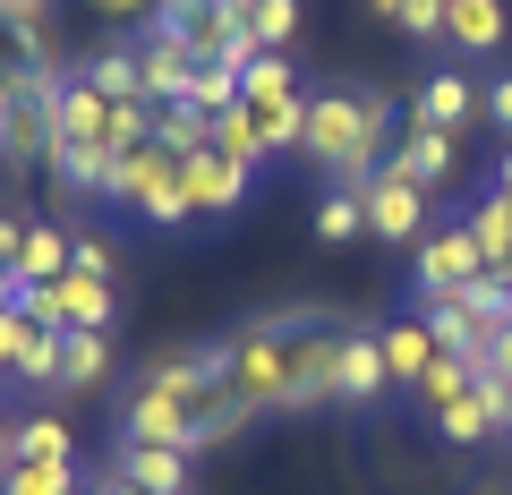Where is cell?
<instances>
[{"label":"cell","instance_id":"1","mask_svg":"<svg viewBox=\"0 0 512 495\" xmlns=\"http://www.w3.org/2000/svg\"><path fill=\"white\" fill-rule=\"evenodd\" d=\"M325 316L308 308H282V316H248V325L222 333V376H231L239 410L265 419V410H308L316 385H308V342Z\"/></svg>","mask_w":512,"mask_h":495},{"label":"cell","instance_id":"2","mask_svg":"<svg viewBox=\"0 0 512 495\" xmlns=\"http://www.w3.org/2000/svg\"><path fill=\"white\" fill-rule=\"evenodd\" d=\"M393 137H402V120H393L384 94H350V86L308 94V163L333 188H367L393 154Z\"/></svg>","mask_w":512,"mask_h":495},{"label":"cell","instance_id":"3","mask_svg":"<svg viewBox=\"0 0 512 495\" xmlns=\"http://www.w3.org/2000/svg\"><path fill=\"white\" fill-rule=\"evenodd\" d=\"M111 205H128V214L154 222V231H180V222H197V205H188V188H180V154H163V146H128V154H111Z\"/></svg>","mask_w":512,"mask_h":495},{"label":"cell","instance_id":"4","mask_svg":"<svg viewBox=\"0 0 512 495\" xmlns=\"http://www.w3.org/2000/svg\"><path fill=\"white\" fill-rule=\"evenodd\" d=\"M26 316H43L52 333H120V291H111L103 274H60V282H26L18 291Z\"/></svg>","mask_w":512,"mask_h":495},{"label":"cell","instance_id":"5","mask_svg":"<svg viewBox=\"0 0 512 495\" xmlns=\"http://www.w3.org/2000/svg\"><path fill=\"white\" fill-rule=\"evenodd\" d=\"M487 274V257H478V239H470V222H436V231L410 248V282H419V299H461L470 282Z\"/></svg>","mask_w":512,"mask_h":495},{"label":"cell","instance_id":"6","mask_svg":"<svg viewBox=\"0 0 512 495\" xmlns=\"http://www.w3.org/2000/svg\"><path fill=\"white\" fill-rule=\"evenodd\" d=\"M248 180H256V171H248V163H231L222 146H197V154H180V188H188V205H197V222H222V214H239Z\"/></svg>","mask_w":512,"mask_h":495},{"label":"cell","instance_id":"7","mask_svg":"<svg viewBox=\"0 0 512 495\" xmlns=\"http://www.w3.org/2000/svg\"><path fill=\"white\" fill-rule=\"evenodd\" d=\"M359 197H367V231H376V239H393V248H419V239H427V188L419 180L376 171Z\"/></svg>","mask_w":512,"mask_h":495},{"label":"cell","instance_id":"8","mask_svg":"<svg viewBox=\"0 0 512 495\" xmlns=\"http://www.w3.org/2000/svg\"><path fill=\"white\" fill-rule=\"evenodd\" d=\"M384 171H402V180H419L427 197H436V188L461 171V137H453V129H427V120H402V137H393V154H384Z\"/></svg>","mask_w":512,"mask_h":495},{"label":"cell","instance_id":"9","mask_svg":"<svg viewBox=\"0 0 512 495\" xmlns=\"http://www.w3.org/2000/svg\"><path fill=\"white\" fill-rule=\"evenodd\" d=\"M111 120H120V103L94 94L86 77H69L60 103H52V146H103V154H120V146H111Z\"/></svg>","mask_w":512,"mask_h":495},{"label":"cell","instance_id":"10","mask_svg":"<svg viewBox=\"0 0 512 495\" xmlns=\"http://www.w3.org/2000/svg\"><path fill=\"white\" fill-rule=\"evenodd\" d=\"M188 461H197V453H180V444H120V436H111L103 470L128 478L137 495H188Z\"/></svg>","mask_w":512,"mask_h":495},{"label":"cell","instance_id":"11","mask_svg":"<svg viewBox=\"0 0 512 495\" xmlns=\"http://www.w3.org/2000/svg\"><path fill=\"white\" fill-rule=\"evenodd\" d=\"M384 385H393V367H384V333H359V325H350V333H342V359H333V402L367 410Z\"/></svg>","mask_w":512,"mask_h":495},{"label":"cell","instance_id":"12","mask_svg":"<svg viewBox=\"0 0 512 495\" xmlns=\"http://www.w3.org/2000/svg\"><path fill=\"white\" fill-rule=\"evenodd\" d=\"M478 111H487V86H478L470 69H436V77L419 86V103H410V120H427V129H453V137H461Z\"/></svg>","mask_w":512,"mask_h":495},{"label":"cell","instance_id":"13","mask_svg":"<svg viewBox=\"0 0 512 495\" xmlns=\"http://www.w3.org/2000/svg\"><path fill=\"white\" fill-rule=\"evenodd\" d=\"M137 69H146V103H180L188 77H197V52H188V35H171V26H146V35H137Z\"/></svg>","mask_w":512,"mask_h":495},{"label":"cell","instance_id":"14","mask_svg":"<svg viewBox=\"0 0 512 495\" xmlns=\"http://www.w3.org/2000/svg\"><path fill=\"white\" fill-rule=\"evenodd\" d=\"M111 385V333H60V367H52V402Z\"/></svg>","mask_w":512,"mask_h":495},{"label":"cell","instance_id":"15","mask_svg":"<svg viewBox=\"0 0 512 495\" xmlns=\"http://www.w3.org/2000/svg\"><path fill=\"white\" fill-rule=\"evenodd\" d=\"M43 154H52V103L9 94V111H0V163H9V171H35Z\"/></svg>","mask_w":512,"mask_h":495},{"label":"cell","instance_id":"16","mask_svg":"<svg viewBox=\"0 0 512 495\" xmlns=\"http://www.w3.org/2000/svg\"><path fill=\"white\" fill-rule=\"evenodd\" d=\"M239 111L256 120L265 154H308V86L299 94H239Z\"/></svg>","mask_w":512,"mask_h":495},{"label":"cell","instance_id":"17","mask_svg":"<svg viewBox=\"0 0 512 495\" xmlns=\"http://www.w3.org/2000/svg\"><path fill=\"white\" fill-rule=\"evenodd\" d=\"M43 171H52L60 197H77V205H111V154H103V146H52V154H43Z\"/></svg>","mask_w":512,"mask_h":495},{"label":"cell","instance_id":"18","mask_svg":"<svg viewBox=\"0 0 512 495\" xmlns=\"http://www.w3.org/2000/svg\"><path fill=\"white\" fill-rule=\"evenodd\" d=\"M504 35H512L504 0H444V43L453 52H504Z\"/></svg>","mask_w":512,"mask_h":495},{"label":"cell","instance_id":"19","mask_svg":"<svg viewBox=\"0 0 512 495\" xmlns=\"http://www.w3.org/2000/svg\"><path fill=\"white\" fill-rule=\"evenodd\" d=\"M436 359L444 350H436V333H427L419 316H393V325H384V367H393V385H419Z\"/></svg>","mask_w":512,"mask_h":495},{"label":"cell","instance_id":"20","mask_svg":"<svg viewBox=\"0 0 512 495\" xmlns=\"http://www.w3.org/2000/svg\"><path fill=\"white\" fill-rule=\"evenodd\" d=\"M77 77H86L94 94H111V103H137V94H146V69H137V43H103V52H94Z\"/></svg>","mask_w":512,"mask_h":495},{"label":"cell","instance_id":"21","mask_svg":"<svg viewBox=\"0 0 512 495\" xmlns=\"http://www.w3.org/2000/svg\"><path fill=\"white\" fill-rule=\"evenodd\" d=\"M77 257V239L60 222H26V248H18V282H60Z\"/></svg>","mask_w":512,"mask_h":495},{"label":"cell","instance_id":"22","mask_svg":"<svg viewBox=\"0 0 512 495\" xmlns=\"http://www.w3.org/2000/svg\"><path fill=\"white\" fill-rule=\"evenodd\" d=\"M419 325L436 333V350H453V359H487V333L470 325L461 299H419Z\"/></svg>","mask_w":512,"mask_h":495},{"label":"cell","instance_id":"23","mask_svg":"<svg viewBox=\"0 0 512 495\" xmlns=\"http://www.w3.org/2000/svg\"><path fill=\"white\" fill-rule=\"evenodd\" d=\"M461 222H470V239H478V257H487V274H512V205L487 188V197H478Z\"/></svg>","mask_w":512,"mask_h":495},{"label":"cell","instance_id":"24","mask_svg":"<svg viewBox=\"0 0 512 495\" xmlns=\"http://www.w3.org/2000/svg\"><path fill=\"white\" fill-rule=\"evenodd\" d=\"M0 495H86V470L77 461H9Z\"/></svg>","mask_w":512,"mask_h":495},{"label":"cell","instance_id":"25","mask_svg":"<svg viewBox=\"0 0 512 495\" xmlns=\"http://www.w3.org/2000/svg\"><path fill=\"white\" fill-rule=\"evenodd\" d=\"M18 461H77V427L60 410H26L18 419Z\"/></svg>","mask_w":512,"mask_h":495},{"label":"cell","instance_id":"26","mask_svg":"<svg viewBox=\"0 0 512 495\" xmlns=\"http://www.w3.org/2000/svg\"><path fill=\"white\" fill-rule=\"evenodd\" d=\"M154 146L163 154H197V146H214V120H205L197 103H154Z\"/></svg>","mask_w":512,"mask_h":495},{"label":"cell","instance_id":"27","mask_svg":"<svg viewBox=\"0 0 512 495\" xmlns=\"http://www.w3.org/2000/svg\"><path fill=\"white\" fill-rule=\"evenodd\" d=\"M470 385H478V359H453V350H444V359L427 367V376H419V385H410V393H419V410H427V419H436V410H444V402H461V393H470Z\"/></svg>","mask_w":512,"mask_h":495},{"label":"cell","instance_id":"28","mask_svg":"<svg viewBox=\"0 0 512 495\" xmlns=\"http://www.w3.org/2000/svg\"><path fill=\"white\" fill-rule=\"evenodd\" d=\"M359 231H367V197L359 188H325V197H316V239L342 248V239H359Z\"/></svg>","mask_w":512,"mask_h":495},{"label":"cell","instance_id":"29","mask_svg":"<svg viewBox=\"0 0 512 495\" xmlns=\"http://www.w3.org/2000/svg\"><path fill=\"white\" fill-rule=\"evenodd\" d=\"M367 9L410 43H444V0H367Z\"/></svg>","mask_w":512,"mask_h":495},{"label":"cell","instance_id":"30","mask_svg":"<svg viewBox=\"0 0 512 495\" xmlns=\"http://www.w3.org/2000/svg\"><path fill=\"white\" fill-rule=\"evenodd\" d=\"M180 103H197L205 120H222V111L239 103V69H231V60H197V77H188V94H180Z\"/></svg>","mask_w":512,"mask_h":495},{"label":"cell","instance_id":"31","mask_svg":"<svg viewBox=\"0 0 512 495\" xmlns=\"http://www.w3.org/2000/svg\"><path fill=\"white\" fill-rule=\"evenodd\" d=\"M248 35H256V52H291L299 0H248Z\"/></svg>","mask_w":512,"mask_h":495},{"label":"cell","instance_id":"32","mask_svg":"<svg viewBox=\"0 0 512 495\" xmlns=\"http://www.w3.org/2000/svg\"><path fill=\"white\" fill-rule=\"evenodd\" d=\"M214 146L231 154V163H248V171H256V163H274V154H265V137H256V120H248L239 103H231V111L214 120Z\"/></svg>","mask_w":512,"mask_h":495},{"label":"cell","instance_id":"33","mask_svg":"<svg viewBox=\"0 0 512 495\" xmlns=\"http://www.w3.org/2000/svg\"><path fill=\"white\" fill-rule=\"evenodd\" d=\"M239 94H299L291 52H256V60H248V77H239Z\"/></svg>","mask_w":512,"mask_h":495},{"label":"cell","instance_id":"34","mask_svg":"<svg viewBox=\"0 0 512 495\" xmlns=\"http://www.w3.org/2000/svg\"><path fill=\"white\" fill-rule=\"evenodd\" d=\"M35 325H43V316H26V308H0V385L18 376V359H26V342H35Z\"/></svg>","mask_w":512,"mask_h":495},{"label":"cell","instance_id":"35","mask_svg":"<svg viewBox=\"0 0 512 495\" xmlns=\"http://www.w3.org/2000/svg\"><path fill=\"white\" fill-rule=\"evenodd\" d=\"M69 265H77V274H103V282H111V274H120V248H111L103 231H77V257H69Z\"/></svg>","mask_w":512,"mask_h":495},{"label":"cell","instance_id":"36","mask_svg":"<svg viewBox=\"0 0 512 495\" xmlns=\"http://www.w3.org/2000/svg\"><path fill=\"white\" fill-rule=\"evenodd\" d=\"M487 120L512 137V77H487Z\"/></svg>","mask_w":512,"mask_h":495},{"label":"cell","instance_id":"37","mask_svg":"<svg viewBox=\"0 0 512 495\" xmlns=\"http://www.w3.org/2000/svg\"><path fill=\"white\" fill-rule=\"evenodd\" d=\"M52 18V0H0V26H43Z\"/></svg>","mask_w":512,"mask_h":495},{"label":"cell","instance_id":"38","mask_svg":"<svg viewBox=\"0 0 512 495\" xmlns=\"http://www.w3.org/2000/svg\"><path fill=\"white\" fill-rule=\"evenodd\" d=\"M18 248H26V214H0V265H18Z\"/></svg>","mask_w":512,"mask_h":495},{"label":"cell","instance_id":"39","mask_svg":"<svg viewBox=\"0 0 512 495\" xmlns=\"http://www.w3.org/2000/svg\"><path fill=\"white\" fill-rule=\"evenodd\" d=\"M478 367H495V376H512V325H504V333L487 342V359H478Z\"/></svg>","mask_w":512,"mask_h":495},{"label":"cell","instance_id":"40","mask_svg":"<svg viewBox=\"0 0 512 495\" xmlns=\"http://www.w3.org/2000/svg\"><path fill=\"white\" fill-rule=\"evenodd\" d=\"M495 197L512 205V137H504V154H495Z\"/></svg>","mask_w":512,"mask_h":495},{"label":"cell","instance_id":"41","mask_svg":"<svg viewBox=\"0 0 512 495\" xmlns=\"http://www.w3.org/2000/svg\"><path fill=\"white\" fill-rule=\"evenodd\" d=\"M9 461H18V419L0 410V470H9Z\"/></svg>","mask_w":512,"mask_h":495},{"label":"cell","instance_id":"42","mask_svg":"<svg viewBox=\"0 0 512 495\" xmlns=\"http://www.w3.org/2000/svg\"><path fill=\"white\" fill-rule=\"evenodd\" d=\"M86 487H94V495H137V487H128V478H111V470H94Z\"/></svg>","mask_w":512,"mask_h":495},{"label":"cell","instance_id":"43","mask_svg":"<svg viewBox=\"0 0 512 495\" xmlns=\"http://www.w3.org/2000/svg\"><path fill=\"white\" fill-rule=\"evenodd\" d=\"M18 291H26V282H18V265H0V308H18Z\"/></svg>","mask_w":512,"mask_h":495},{"label":"cell","instance_id":"44","mask_svg":"<svg viewBox=\"0 0 512 495\" xmlns=\"http://www.w3.org/2000/svg\"><path fill=\"white\" fill-rule=\"evenodd\" d=\"M504 436H512V402H504Z\"/></svg>","mask_w":512,"mask_h":495},{"label":"cell","instance_id":"45","mask_svg":"<svg viewBox=\"0 0 512 495\" xmlns=\"http://www.w3.org/2000/svg\"><path fill=\"white\" fill-rule=\"evenodd\" d=\"M163 9H180V0H163Z\"/></svg>","mask_w":512,"mask_h":495},{"label":"cell","instance_id":"46","mask_svg":"<svg viewBox=\"0 0 512 495\" xmlns=\"http://www.w3.org/2000/svg\"><path fill=\"white\" fill-rule=\"evenodd\" d=\"M94 9H103V0H94Z\"/></svg>","mask_w":512,"mask_h":495},{"label":"cell","instance_id":"47","mask_svg":"<svg viewBox=\"0 0 512 495\" xmlns=\"http://www.w3.org/2000/svg\"><path fill=\"white\" fill-rule=\"evenodd\" d=\"M86 495H94V487H86Z\"/></svg>","mask_w":512,"mask_h":495},{"label":"cell","instance_id":"48","mask_svg":"<svg viewBox=\"0 0 512 495\" xmlns=\"http://www.w3.org/2000/svg\"><path fill=\"white\" fill-rule=\"evenodd\" d=\"M504 282H512V274H504Z\"/></svg>","mask_w":512,"mask_h":495}]
</instances>
